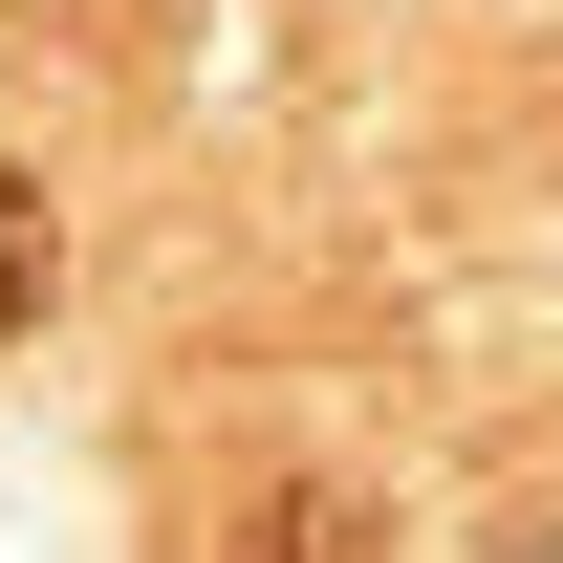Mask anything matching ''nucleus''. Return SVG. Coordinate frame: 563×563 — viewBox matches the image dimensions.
Returning a JSON list of instances; mask_svg holds the SVG:
<instances>
[{"mask_svg":"<svg viewBox=\"0 0 563 563\" xmlns=\"http://www.w3.org/2000/svg\"><path fill=\"white\" fill-rule=\"evenodd\" d=\"M44 282H66V217H44V174H22V152H0V347L44 325Z\"/></svg>","mask_w":563,"mask_h":563,"instance_id":"obj_1","label":"nucleus"},{"mask_svg":"<svg viewBox=\"0 0 563 563\" xmlns=\"http://www.w3.org/2000/svg\"><path fill=\"white\" fill-rule=\"evenodd\" d=\"M282 563H347V498H282Z\"/></svg>","mask_w":563,"mask_h":563,"instance_id":"obj_2","label":"nucleus"}]
</instances>
